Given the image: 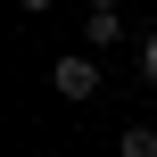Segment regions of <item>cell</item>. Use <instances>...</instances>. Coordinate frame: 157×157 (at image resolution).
Masks as SVG:
<instances>
[{
	"instance_id": "cell-1",
	"label": "cell",
	"mask_w": 157,
	"mask_h": 157,
	"mask_svg": "<svg viewBox=\"0 0 157 157\" xmlns=\"http://www.w3.org/2000/svg\"><path fill=\"white\" fill-rule=\"evenodd\" d=\"M99 83H108V75H99V58H91V50H66V58H50V91H58L66 108L99 99Z\"/></svg>"
},
{
	"instance_id": "cell-2",
	"label": "cell",
	"mask_w": 157,
	"mask_h": 157,
	"mask_svg": "<svg viewBox=\"0 0 157 157\" xmlns=\"http://www.w3.org/2000/svg\"><path fill=\"white\" fill-rule=\"evenodd\" d=\"M116 41H124V17H116V8H83V50L99 58V50H116Z\"/></svg>"
},
{
	"instance_id": "cell-3",
	"label": "cell",
	"mask_w": 157,
	"mask_h": 157,
	"mask_svg": "<svg viewBox=\"0 0 157 157\" xmlns=\"http://www.w3.org/2000/svg\"><path fill=\"white\" fill-rule=\"evenodd\" d=\"M116 157H157V124H124L116 132Z\"/></svg>"
},
{
	"instance_id": "cell-4",
	"label": "cell",
	"mask_w": 157,
	"mask_h": 157,
	"mask_svg": "<svg viewBox=\"0 0 157 157\" xmlns=\"http://www.w3.org/2000/svg\"><path fill=\"white\" fill-rule=\"evenodd\" d=\"M141 75H149V91H157V33L141 41Z\"/></svg>"
},
{
	"instance_id": "cell-5",
	"label": "cell",
	"mask_w": 157,
	"mask_h": 157,
	"mask_svg": "<svg viewBox=\"0 0 157 157\" xmlns=\"http://www.w3.org/2000/svg\"><path fill=\"white\" fill-rule=\"evenodd\" d=\"M83 157H99V149H83Z\"/></svg>"
}]
</instances>
